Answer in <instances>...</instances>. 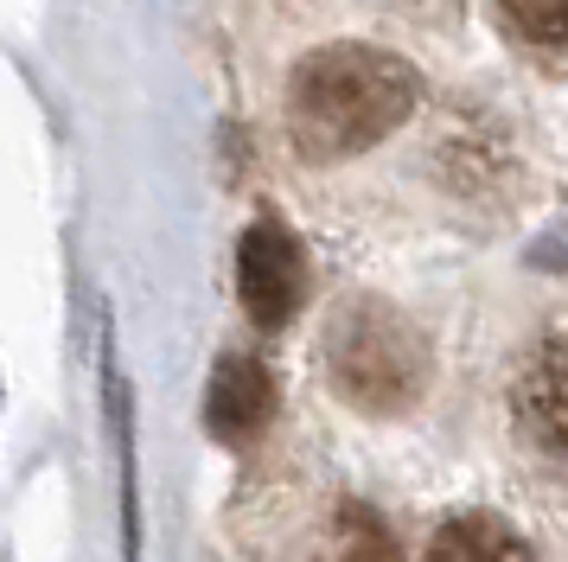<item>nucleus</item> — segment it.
I'll list each match as a JSON object with an SVG mask.
<instances>
[{"instance_id":"1","label":"nucleus","mask_w":568,"mask_h":562,"mask_svg":"<svg viewBox=\"0 0 568 562\" xmlns=\"http://www.w3.org/2000/svg\"><path fill=\"white\" fill-rule=\"evenodd\" d=\"M422 77L384 46H320L287 71V141L301 160H345L377 148L415 116Z\"/></svg>"},{"instance_id":"2","label":"nucleus","mask_w":568,"mask_h":562,"mask_svg":"<svg viewBox=\"0 0 568 562\" xmlns=\"http://www.w3.org/2000/svg\"><path fill=\"white\" fill-rule=\"evenodd\" d=\"M326 378L345 403L371 409V415H396L428 383V345L396 307L345 301L326 327Z\"/></svg>"},{"instance_id":"3","label":"nucleus","mask_w":568,"mask_h":562,"mask_svg":"<svg viewBox=\"0 0 568 562\" xmlns=\"http://www.w3.org/2000/svg\"><path fill=\"white\" fill-rule=\"evenodd\" d=\"M301 288H307V269H301L294 237L282 224L243 230V243H236V294H243V313L256 327H282L287 313L301 307Z\"/></svg>"},{"instance_id":"4","label":"nucleus","mask_w":568,"mask_h":562,"mask_svg":"<svg viewBox=\"0 0 568 562\" xmlns=\"http://www.w3.org/2000/svg\"><path fill=\"white\" fill-rule=\"evenodd\" d=\"M517 429L542 454H568V332L542 339L517 378Z\"/></svg>"},{"instance_id":"5","label":"nucleus","mask_w":568,"mask_h":562,"mask_svg":"<svg viewBox=\"0 0 568 562\" xmlns=\"http://www.w3.org/2000/svg\"><path fill=\"white\" fill-rule=\"evenodd\" d=\"M275 415V378L256 358H224L205 390V429L217 441H256Z\"/></svg>"},{"instance_id":"6","label":"nucleus","mask_w":568,"mask_h":562,"mask_svg":"<svg viewBox=\"0 0 568 562\" xmlns=\"http://www.w3.org/2000/svg\"><path fill=\"white\" fill-rule=\"evenodd\" d=\"M428 562H530V550H524V536L505 531L498 518H454V524L435 536Z\"/></svg>"},{"instance_id":"7","label":"nucleus","mask_w":568,"mask_h":562,"mask_svg":"<svg viewBox=\"0 0 568 562\" xmlns=\"http://www.w3.org/2000/svg\"><path fill=\"white\" fill-rule=\"evenodd\" d=\"M333 562H403V550H396V536H389V524L377 511L352 505V511H338Z\"/></svg>"},{"instance_id":"8","label":"nucleus","mask_w":568,"mask_h":562,"mask_svg":"<svg viewBox=\"0 0 568 562\" xmlns=\"http://www.w3.org/2000/svg\"><path fill=\"white\" fill-rule=\"evenodd\" d=\"M498 20L511 26V39H524L530 51L568 46V0H498Z\"/></svg>"},{"instance_id":"9","label":"nucleus","mask_w":568,"mask_h":562,"mask_svg":"<svg viewBox=\"0 0 568 562\" xmlns=\"http://www.w3.org/2000/svg\"><path fill=\"white\" fill-rule=\"evenodd\" d=\"M403 7H415V13H440V7H454V0H403Z\"/></svg>"}]
</instances>
